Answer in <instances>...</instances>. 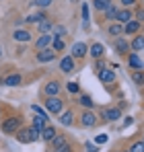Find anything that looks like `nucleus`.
Returning <instances> with one entry per match:
<instances>
[{"instance_id":"nucleus-1","label":"nucleus","mask_w":144,"mask_h":152,"mask_svg":"<svg viewBox=\"0 0 144 152\" xmlns=\"http://www.w3.org/2000/svg\"><path fill=\"white\" fill-rule=\"evenodd\" d=\"M46 109H48L51 115H60L64 111V101L60 99V95L58 97H48L46 99Z\"/></svg>"},{"instance_id":"nucleus-2","label":"nucleus","mask_w":144,"mask_h":152,"mask_svg":"<svg viewBox=\"0 0 144 152\" xmlns=\"http://www.w3.org/2000/svg\"><path fill=\"white\" fill-rule=\"evenodd\" d=\"M21 127V119L19 117H8L2 121V132L4 134H17V129Z\"/></svg>"},{"instance_id":"nucleus-3","label":"nucleus","mask_w":144,"mask_h":152,"mask_svg":"<svg viewBox=\"0 0 144 152\" xmlns=\"http://www.w3.org/2000/svg\"><path fill=\"white\" fill-rule=\"evenodd\" d=\"M80 124L84 127H95L99 124V119H97V115L93 113V109H87V111L80 113Z\"/></svg>"},{"instance_id":"nucleus-4","label":"nucleus","mask_w":144,"mask_h":152,"mask_svg":"<svg viewBox=\"0 0 144 152\" xmlns=\"http://www.w3.org/2000/svg\"><path fill=\"white\" fill-rule=\"evenodd\" d=\"M87 53H89V48H87V43H82V41H76V43L72 45V50H70V56L74 60H80V58H84Z\"/></svg>"},{"instance_id":"nucleus-5","label":"nucleus","mask_w":144,"mask_h":152,"mask_svg":"<svg viewBox=\"0 0 144 152\" xmlns=\"http://www.w3.org/2000/svg\"><path fill=\"white\" fill-rule=\"evenodd\" d=\"M128 66H130L132 70H142L144 62H142V58H140L136 51H130V53H128Z\"/></svg>"},{"instance_id":"nucleus-6","label":"nucleus","mask_w":144,"mask_h":152,"mask_svg":"<svg viewBox=\"0 0 144 152\" xmlns=\"http://www.w3.org/2000/svg\"><path fill=\"white\" fill-rule=\"evenodd\" d=\"M60 91H62V84H60L58 80H49L48 84L43 86V93H46L48 97H58Z\"/></svg>"},{"instance_id":"nucleus-7","label":"nucleus","mask_w":144,"mask_h":152,"mask_svg":"<svg viewBox=\"0 0 144 152\" xmlns=\"http://www.w3.org/2000/svg\"><path fill=\"white\" fill-rule=\"evenodd\" d=\"M97 74H99V80H101V82H105V84L115 82V72H113L111 68H107V66H105V68H101Z\"/></svg>"},{"instance_id":"nucleus-8","label":"nucleus","mask_w":144,"mask_h":152,"mask_svg":"<svg viewBox=\"0 0 144 152\" xmlns=\"http://www.w3.org/2000/svg\"><path fill=\"white\" fill-rule=\"evenodd\" d=\"M120 117H121L120 107H111V109H105V111H103V119H105V121H118Z\"/></svg>"},{"instance_id":"nucleus-9","label":"nucleus","mask_w":144,"mask_h":152,"mask_svg":"<svg viewBox=\"0 0 144 152\" xmlns=\"http://www.w3.org/2000/svg\"><path fill=\"white\" fill-rule=\"evenodd\" d=\"M60 70H62L64 74H70L72 70H74V58H72V56H66V58L60 60Z\"/></svg>"},{"instance_id":"nucleus-10","label":"nucleus","mask_w":144,"mask_h":152,"mask_svg":"<svg viewBox=\"0 0 144 152\" xmlns=\"http://www.w3.org/2000/svg\"><path fill=\"white\" fill-rule=\"evenodd\" d=\"M54 58H56V51H54V50H48V48H46V50H39V51H37V62H41V64L51 62Z\"/></svg>"},{"instance_id":"nucleus-11","label":"nucleus","mask_w":144,"mask_h":152,"mask_svg":"<svg viewBox=\"0 0 144 152\" xmlns=\"http://www.w3.org/2000/svg\"><path fill=\"white\" fill-rule=\"evenodd\" d=\"M134 19V15L130 12V8H121V10H118V15H115V21L120 23V25H126L128 21H132Z\"/></svg>"},{"instance_id":"nucleus-12","label":"nucleus","mask_w":144,"mask_h":152,"mask_svg":"<svg viewBox=\"0 0 144 152\" xmlns=\"http://www.w3.org/2000/svg\"><path fill=\"white\" fill-rule=\"evenodd\" d=\"M51 39H54V35H49V33H41V37L35 41V50H46L49 43H51Z\"/></svg>"},{"instance_id":"nucleus-13","label":"nucleus","mask_w":144,"mask_h":152,"mask_svg":"<svg viewBox=\"0 0 144 152\" xmlns=\"http://www.w3.org/2000/svg\"><path fill=\"white\" fill-rule=\"evenodd\" d=\"M23 82V76L21 74H8L2 78V84H6V86H19Z\"/></svg>"},{"instance_id":"nucleus-14","label":"nucleus","mask_w":144,"mask_h":152,"mask_svg":"<svg viewBox=\"0 0 144 152\" xmlns=\"http://www.w3.org/2000/svg\"><path fill=\"white\" fill-rule=\"evenodd\" d=\"M12 39H15V41H19V43L31 41V33H29L27 29H17V31L12 33Z\"/></svg>"},{"instance_id":"nucleus-15","label":"nucleus","mask_w":144,"mask_h":152,"mask_svg":"<svg viewBox=\"0 0 144 152\" xmlns=\"http://www.w3.org/2000/svg\"><path fill=\"white\" fill-rule=\"evenodd\" d=\"M115 51H118L120 56H126V53H130V43H128L123 37H118V39H115Z\"/></svg>"},{"instance_id":"nucleus-16","label":"nucleus","mask_w":144,"mask_h":152,"mask_svg":"<svg viewBox=\"0 0 144 152\" xmlns=\"http://www.w3.org/2000/svg\"><path fill=\"white\" fill-rule=\"evenodd\" d=\"M58 117H60V126H64V127H70L74 124V113L72 111H62Z\"/></svg>"},{"instance_id":"nucleus-17","label":"nucleus","mask_w":144,"mask_h":152,"mask_svg":"<svg viewBox=\"0 0 144 152\" xmlns=\"http://www.w3.org/2000/svg\"><path fill=\"white\" fill-rule=\"evenodd\" d=\"M140 27H142V23H138L136 19H132V21H128V23L123 25V33L134 35V33H138V31H140Z\"/></svg>"},{"instance_id":"nucleus-18","label":"nucleus","mask_w":144,"mask_h":152,"mask_svg":"<svg viewBox=\"0 0 144 152\" xmlns=\"http://www.w3.org/2000/svg\"><path fill=\"white\" fill-rule=\"evenodd\" d=\"M15 136H17V140H19L21 144H29V142H31V136H29V127H19Z\"/></svg>"},{"instance_id":"nucleus-19","label":"nucleus","mask_w":144,"mask_h":152,"mask_svg":"<svg viewBox=\"0 0 144 152\" xmlns=\"http://www.w3.org/2000/svg\"><path fill=\"white\" fill-rule=\"evenodd\" d=\"M144 50V35H136L134 39H132V43H130V51H138Z\"/></svg>"},{"instance_id":"nucleus-20","label":"nucleus","mask_w":144,"mask_h":152,"mask_svg":"<svg viewBox=\"0 0 144 152\" xmlns=\"http://www.w3.org/2000/svg\"><path fill=\"white\" fill-rule=\"evenodd\" d=\"M48 121H49L48 115H35L33 117V126L37 127V129H43V127L48 126Z\"/></svg>"},{"instance_id":"nucleus-21","label":"nucleus","mask_w":144,"mask_h":152,"mask_svg":"<svg viewBox=\"0 0 144 152\" xmlns=\"http://www.w3.org/2000/svg\"><path fill=\"white\" fill-rule=\"evenodd\" d=\"M56 134H58V132H56V127H54V126H46L43 129H41V138H43L46 142H49Z\"/></svg>"},{"instance_id":"nucleus-22","label":"nucleus","mask_w":144,"mask_h":152,"mask_svg":"<svg viewBox=\"0 0 144 152\" xmlns=\"http://www.w3.org/2000/svg\"><path fill=\"white\" fill-rule=\"evenodd\" d=\"M78 103H80L84 109H93V107H95V101H93L89 95H80V97H78Z\"/></svg>"},{"instance_id":"nucleus-23","label":"nucleus","mask_w":144,"mask_h":152,"mask_svg":"<svg viewBox=\"0 0 144 152\" xmlns=\"http://www.w3.org/2000/svg\"><path fill=\"white\" fill-rule=\"evenodd\" d=\"M64 48H66V43H64L62 37H54V39H51V50L54 51H62Z\"/></svg>"},{"instance_id":"nucleus-24","label":"nucleus","mask_w":144,"mask_h":152,"mask_svg":"<svg viewBox=\"0 0 144 152\" xmlns=\"http://www.w3.org/2000/svg\"><path fill=\"white\" fill-rule=\"evenodd\" d=\"M109 35H113V37H120L121 33H123V25L120 23H113V25H109V31H107Z\"/></svg>"},{"instance_id":"nucleus-25","label":"nucleus","mask_w":144,"mask_h":152,"mask_svg":"<svg viewBox=\"0 0 144 152\" xmlns=\"http://www.w3.org/2000/svg\"><path fill=\"white\" fill-rule=\"evenodd\" d=\"M89 51H91V56H93V58H101V56H103V51H105V48H103L101 43H93Z\"/></svg>"},{"instance_id":"nucleus-26","label":"nucleus","mask_w":144,"mask_h":152,"mask_svg":"<svg viewBox=\"0 0 144 152\" xmlns=\"http://www.w3.org/2000/svg\"><path fill=\"white\" fill-rule=\"evenodd\" d=\"M109 4H111V0H93V8H95V10H101V12H103Z\"/></svg>"},{"instance_id":"nucleus-27","label":"nucleus","mask_w":144,"mask_h":152,"mask_svg":"<svg viewBox=\"0 0 144 152\" xmlns=\"http://www.w3.org/2000/svg\"><path fill=\"white\" fill-rule=\"evenodd\" d=\"M37 25H39V33H49V31H51V23H49L48 17H46L43 21H39Z\"/></svg>"},{"instance_id":"nucleus-28","label":"nucleus","mask_w":144,"mask_h":152,"mask_svg":"<svg viewBox=\"0 0 144 152\" xmlns=\"http://www.w3.org/2000/svg\"><path fill=\"white\" fill-rule=\"evenodd\" d=\"M49 142H51V146H54V148H58V146L66 144V136H60V134H56V136H54Z\"/></svg>"},{"instance_id":"nucleus-29","label":"nucleus","mask_w":144,"mask_h":152,"mask_svg":"<svg viewBox=\"0 0 144 152\" xmlns=\"http://www.w3.org/2000/svg\"><path fill=\"white\" fill-rule=\"evenodd\" d=\"M29 136H31V142H37V140H41V129H37L35 126L29 127Z\"/></svg>"},{"instance_id":"nucleus-30","label":"nucleus","mask_w":144,"mask_h":152,"mask_svg":"<svg viewBox=\"0 0 144 152\" xmlns=\"http://www.w3.org/2000/svg\"><path fill=\"white\" fill-rule=\"evenodd\" d=\"M49 33H54V37H64V35H66V27L64 25H56V27H51Z\"/></svg>"},{"instance_id":"nucleus-31","label":"nucleus","mask_w":144,"mask_h":152,"mask_svg":"<svg viewBox=\"0 0 144 152\" xmlns=\"http://www.w3.org/2000/svg\"><path fill=\"white\" fill-rule=\"evenodd\" d=\"M48 15L46 12H35V15H31V17H27V23H39V21H43Z\"/></svg>"},{"instance_id":"nucleus-32","label":"nucleus","mask_w":144,"mask_h":152,"mask_svg":"<svg viewBox=\"0 0 144 152\" xmlns=\"http://www.w3.org/2000/svg\"><path fill=\"white\" fill-rule=\"evenodd\" d=\"M132 80H134L136 84H144V72H142V70H134V74H132Z\"/></svg>"},{"instance_id":"nucleus-33","label":"nucleus","mask_w":144,"mask_h":152,"mask_svg":"<svg viewBox=\"0 0 144 152\" xmlns=\"http://www.w3.org/2000/svg\"><path fill=\"white\" fill-rule=\"evenodd\" d=\"M130 152H144V140H138V142H134L130 148H128Z\"/></svg>"},{"instance_id":"nucleus-34","label":"nucleus","mask_w":144,"mask_h":152,"mask_svg":"<svg viewBox=\"0 0 144 152\" xmlns=\"http://www.w3.org/2000/svg\"><path fill=\"white\" fill-rule=\"evenodd\" d=\"M103 12H105V17H107V19H115V15H118V8H115L113 4H109V6H107Z\"/></svg>"},{"instance_id":"nucleus-35","label":"nucleus","mask_w":144,"mask_h":152,"mask_svg":"<svg viewBox=\"0 0 144 152\" xmlns=\"http://www.w3.org/2000/svg\"><path fill=\"white\" fill-rule=\"evenodd\" d=\"M66 88H68V93H72V95H74V93H76V95L80 93V86H78V82H68V86H66Z\"/></svg>"},{"instance_id":"nucleus-36","label":"nucleus","mask_w":144,"mask_h":152,"mask_svg":"<svg viewBox=\"0 0 144 152\" xmlns=\"http://www.w3.org/2000/svg\"><path fill=\"white\" fill-rule=\"evenodd\" d=\"M54 152H72V146L66 142V144H62V146H58V148H54Z\"/></svg>"},{"instance_id":"nucleus-37","label":"nucleus","mask_w":144,"mask_h":152,"mask_svg":"<svg viewBox=\"0 0 144 152\" xmlns=\"http://www.w3.org/2000/svg\"><path fill=\"white\" fill-rule=\"evenodd\" d=\"M89 15H91V12H89V4H82V21H84V23H89V19H91Z\"/></svg>"},{"instance_id":"nucleus-38","label":"nucleus","mask_w":144,"mask_h":152,"mask_svg":"<svg viewBox=\"0 0 144 152\" xmlns=\"http://www.w3.org/2000/svg\"><path fill=\"white\" fill-rule=\"evenodd\" d=\"M107 140H109V138H107V134H99V136L95 138V144H97V146H99V144H105Z\"/></svg>"},{"instance_id":"nucleus-39","label":"nucleus","mask_w":144,"mask_h":152,"mask_svg":"<svg viewBox=\"0 0 144 152\" xmlns=\"http://www.w3.org/2000/svg\"><path fill=\"white\" fill-rule=\"evenodd\" d=\"M51 2H54V0H35V6H39V8H48Z\"/></svg>"},{"instance_id":"nucleus-40","label":"nucleus","mask_w":144,"mask_h":152,"mask_svg":"<svg viewBox=\"0 0 144 152\" xmlns=\"http://www.w3.org/2000/svg\"><path fill=\"white\" fill-rule=\"evenodd\" d=\"M84 148H87V152H99L97 144H93V142H87V144H84Z\"/></svg>"},{"instance_id":"nucleus-41","label":"nucleus","mask_w":144,"mask_h":152,"mask_svg":"<svg viewBox=\"0 0 144 152\" xmlns=\"http://www.w3.org/2000/svg\"><path fill=\"white\" fill-rule=\"evenodd\" d=\"M134 17H136V21H138V23H144V8H140Z\"/></svg>"},{"instance_id":"nucleus-42","label":"nucleus","mask_w":144,"mask_h":152,"mask_svg":"<svg viewBox=\"0 0 144 152\" xmlns=\"http://www.w3.org/2000/svg\"><path fill=\"white\" fill-rule=\"evenodd\" d=\"M121 4H123V8H130V6H134L136 4V0H120Z\"/></svg>"},{"instance_id":"nucleus-43","label":"nucleus","mask_w":144,"mask_h":152,"mask_svg":"<svg viewBox=\"0 0 144 152\" xmlns=\"http://www.w3.org/2000/svg\"><path fill=\"white\" fill-rule=\"evenodd\" d=\"M31 109H33V111H35V113H39V115H46V111H43V109H41V107H39V105H33V107H31Z\"/></svg>"},{"instance_id":"nucleus-44","label":"nucleus","mask_w":144,"mask_h":152,"mask_svg":"<svg viewBox=\"0 0 144 152\" xmlns=\"http://www.w3.org/2000/svg\"><path fill=\"white\" fill-rule=\"evenodd\" d=\"M101 68H105V64H103V62H101V60H99V62H97V64H95V70H97V72H99V70H101Z\"/></svg>"},{"instance_id":"nucleus-45","label":"nucleus","mask_w":144,"mask_h":152,"mask_svg":"<svg viewBox=\"0 0 144 152\" xmlns=\"http://www.w3.org/2000/svg\"><path fill=\"white\" fill-rule=\"evenodd\" d=\"M132 121H134L132 117H126V119H123V127H126V126H132Z\"/></svg>"},{"instance_id":"nucleus-46","label":"nucleus","mask_w":144,"mask_h":152,"mask_svg":"<svg viewBox=\"0 0 144 152\" xmlns=\"http://www.w3.org/2000/svg\"><path fill=\"white\" fill-rule=\"evenodd\" d=\"M0 56H2V48H0Z\"/></svg>"},{"instance_id":"nucleus-47","label":"nucleus","mask_w":144,"mask_h":152,"mask_svg":"<svg viewBox=\"0 0 144 152\" xmlns=\"http://www.w3.org/2000/svg\"><path fill=\"white\" fill-rule=\"evenodd\" d=\"M123 152H130V150H123Z\"/></svg>"},{"instance_id":"nucleus-48","label":"nucleus","mask_w":144,"mask_h":152,"mask_svg":"<svg viewBox=\"0 0 144 152\" xmlns=\"http://www.w3.org/2000/svg\"><path fill=\"white\" fill-rule=\"evenodd\" d=\"M0 111H2V109H0Z\"/></svg>"}]
</instances>
